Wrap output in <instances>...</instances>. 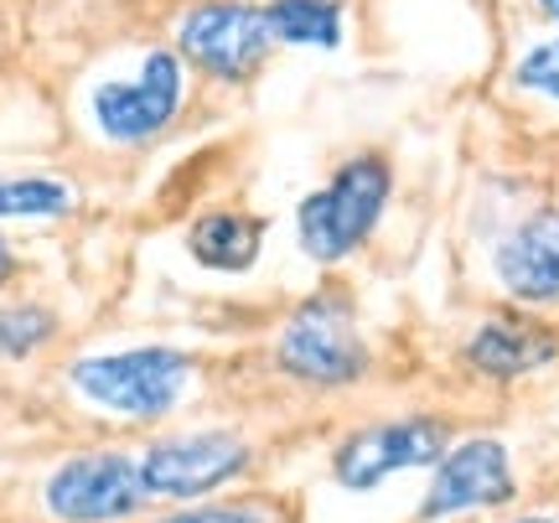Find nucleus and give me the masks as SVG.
Segmentation results:
<instances>
[{"label":"nucleus","mask_w":559,"mask_h":523,"mask_svg":"<svg viewBox=\"0 0 559 523\" xmlns=\"http://www.w3.org/2000/svg\"><path fill=\"white\" fill-rule=\"evenodd\" d=\"M280 373L311 383V389H347L362 379L368 368V347H362L353 301L342 290H317L285 317L275 337Z\"/></svg>","instance_id":"1"},{"label":"nucleus","mask_w":559,"mask_h":523,"mask_svg":"<svg viewBox=\"0 0 559 523\" xmlns=\"http://www.w3.org/2000/svg\"><path fill=\"white\" fill-rule=\"evenodd\" d=\"M389 202V162L383 156H353L321 192L300 202L296 239L317 264H337L358 249L383 218Z\"/></svg>","instance_id":"2"},{"label":"nucleus","mask_w":559,"mask_h":523,"mask_svg":"<svg viewBox=\"0 0 559 523\" xmlns=\"http://www.w3.org/2000/svg\"><path fill=\"white\" fill-rule=\"evenodd\" d=\"M192 383V358L181 347H130L73 362V389L115 415H166Z\"/></svg>","instance_id":"3"},{"label":"nucleus","mask_w":559,"mask_h":523,"mask_svg":"<svg viewBox=\"0 0 559 523\" xmlns=\"http://www.w3.org/2000/svg\"><path fill=\"white\" fill-rule=\"evenodd\" d=\"M270 16L249 0H207L181 16L177 47L187 62L223 83H243L264 58H270Z\"/></svg>","instance_id":"4"},{"label":"nucleus","mask_w":559,"mask_h":523,"mask_svg":"<svg viewBox=\"0 0 559 523\" xmlns=\"http://www.w3.org/2000/svg\"><path fill=\"white\" fill-rule=\"evenodd\" d=\"M145 477L140 462L115 456V451H94V456H73L47 477V508L62 523H115L130 519L145 503Z\"/></svg>","instance_id":"5"},{"label":"nucleus","mask_w":559,"mask_h":523,"mask_svg":"<svg viewBox=\"0 0 559 523\" xmlns=\"http://www.w3.org/2000/svg\"><path fill=\"white\" fill-rule=\"evenodd\" d=\"M243 466H249V445L234 430H198V436H171L151 445L140 456V477L151 498H202L234 483Z\"/></svg>","instance_id":"6"},{"label":"nucleus","mask_w":559,"mask_h":523,"mask_svg":"<svg viewBox=\"0 0 559 523\" xmlns=\"http://www.w3.org/2000/svg\"><path fill=\"white\" fill-rule=\"evenodd\" d=\"M181 109V62L171 52H151L130 83H104L94 94V124L109 141L140 145L156 141Z\"/></svg>","instance_id":"7"},{"label":"nucleus","mask_w":559,"mask_h":523,"mask_svg":"<svg viewBox=\"0 0 559 523\" xmlns=\"http://www.w3.org/2000/svg\"><path fill=\"white\" fill-rule=\"evenodd\" d=\"M445 456V425L440 420H389L353 430L332 456L342 487H379L383 477H394L404 466H430Z\"/></svg>","instance_id":"8"},{"label":"nucleus","mask_w":559,"mask_h":523,"mask_svg":"<svg viewBox=\"0 0 559 523\" xmlns=\"http://www.w3.org/2000/svg\"><path fill=\"white\" fill-rule=\"evenodd\" d=\"M513 498V472H508V451L502 441H461L456 451L440 456V472L425 503H419V523H440L451 513H466V508H498Z\"/></svg>","instance_id":"9"},{"label":"nucleus","mask_w":559,"mask_h":523,"mask_svg":"<svg viewBox=\"0 0 559 523\" xmlns=\"http://www.w3.org/2000/svg\"><path fill=\"white\" fill-rule=\"evenodd\" d=\"M498 281L528 306L559 301V207L523 218L498 243Z\"/></svg>","instance_id":"10"},{"label":"nucleus","mask_w":559,"mask_h":523,"mask_svg":"<svg viewBox=\"0 0 559 523\" xmlns=\"http://www.w3.org/2000/svg\"><path fill=\"white\" fill-rule=\"evenodd\" d=\"M555 353H559L555 332L539 322H519V317H498V322L477 326L472 343H466L472 368L487 373V379H523V373H534L544 362H555Z\"/></svg>","instance_id":"11"},{"label":"nucleus","mask_w":559,"mask_h":523,"mask_svg":"<svg viewBox=\"0 0 559 523\" xmlns=\"http://www.w3.org/2000/svg\"><path fill=\"white\" fill-rule=\"evenodd\" d=\"M264 249V223L249 213H202L187 228V254L202 270H218V275H243L254 270Z\"/></svg>","instance_id":"12"},{"label":"nucleus","mask_w":559,"mask_h":523,"mask_svg":"<svg viewBox=\"0 0 559 523\" xmlns=\"http://www.w3.org/2000/svg\"><path fill=\"white\" fill-rule=\"evenodd\" d=\"M270 37L296 47H337L342 41V5L337 0H270Z\"/></svg>","instance_id":"13"},{"label":"nucleus","mask_w":559,"mask_h":523,"mask_svg":"<svg viewBox=\"0 0 559 523\" xmlns=\"http://www.w3.org/2000/svg\"><path fill=\"white\" fill-rule=\"evenodd\" d=\"M73 207V192L52 177H5L0 181V218H58Z\"/></svg>","instance_id":"14"},{"label":"nucleus","mask_w":559,"mask_h":523,"mask_svg":"<svg viewBox=\"0 0 559 523\" xmlns=\"http://www.w3.org/2000/svg\"><path fill=\"white\" fill-rule=\"evenodd\" d=\"M58 332L47 306H0V358H26Z\"/></svg>","instance_id":"15"},{"label":"nucleus","mask_w":559,"mask_h":523,"mask_svg":"<svg viewBox=\"0 0 559 523\" xmlns=\"http://www.w3.org/2000/svg\"><path fill=\"white\" fill-rule=\"evenodd\" d=\"M519 83L559 104V41H544V47H534V52L519 62Z\"/></svg>","instance_id":"16"},{"label":"nucleus","mask_w":559,"mask_h":523,"mask_svg":"<svg viewBox=\"0 0 559 523\" xmlns=\"http://www.w3.org/2000/svg\"><path fill=\"white\" fill-rule=\"evenodd\" d=\"M160 523H270L260 508H234V503H213V508H192V513H171Z\"/></svg>","instance_id":"17"},{"label":"nucleus","mask_w":559,"mask_h":523,"mask_svg":"<svg viewBox=\"0 0 559 523\" xmlns=\"http://www.w3.org/2000/svg\"><path fill=\"white\" fill-rule=\"evenodd\" d=\"M11 275H16V254H11V243L0 239V285L11 281Z\"/></svg>","instance_id":"18"},{"label":"nucleus","mask_w":559,"mask_h":523,"mask_svg":"<svg viewBox=\"0 0 559 523\" xmlns=\"http://www.w3.org/2000/svg\"><path fill=\"white\" fill-rule=\"evenodd\" d=\"M539 11H544L549 21H559V0H539Z\"/></svg>","instance_id":"19"},{"label":"nucleus","mask_w":559,"mask_h":523,"mask_svg":"<svg viewBox=\"0 0 559 523\" xmlns=\"http://www.w3.org/2000/svg\"><path fill=\"white\" fill-rule=\"evenodd\" d=\"M519 523H549V519H519Z\"/></svg>","instance_id":"20"}]
</instances>
